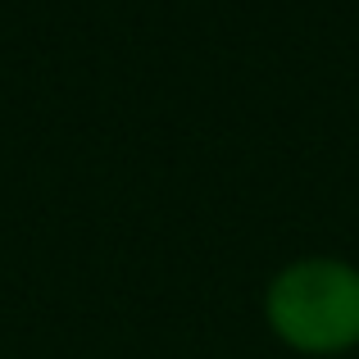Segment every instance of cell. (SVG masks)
<instances>
[{
    "label": "cell",
    "mask_w": 359,
    "mask_h": 359,
    "mask_svg": "<svg viewBox=\"0 0 359 359\" xmlns=\"http://www.w3.org/2000/svg\"><path fill=\"white\" fill-rule=\"evenodd\" d=\"M269 314L287 341L337 351L359 341V273L332 259H305L273 282Z\"/></svg>",
    "instance_id": "obj_1"
}]
</instances>
